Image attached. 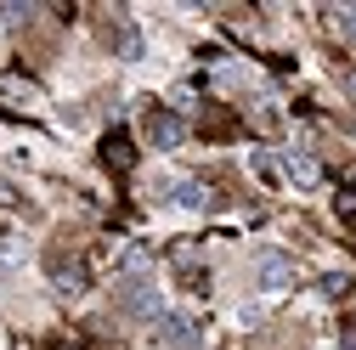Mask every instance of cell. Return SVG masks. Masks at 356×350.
Here are the masks:
<instances>
[{
	"label": "cell",
	"instance_id": "obj_1",
	"mask_svg": "<svg viewBox=\"0 0 356 350\" xmlns=\"http://www.w3.org/2000/svg\"><path fill=\"white\" fill-rule=\"evenodd\" d=\"M113 305H119L124 317H142V322H159V317H164L159 283H153V277H124V283L113 288Z\"/></svg>",
	"mask_w": 356,
	"mask_h": 350
},
{
	"label": "cell",
	"instance_id": "obj_14",
	"mask_svg": "<svg viewBox=\"0 0 356 350\" xmlns=\"http://www.w3.org/2000/svg\"><path fill=\"white\" fill-rule=\"evenodd\" d=\"M339 215H356V192H345V198H339Z\"/></svg>",
	"mask_w": 356,
	"mask_h": 350
},
{
	"label": "cell",
	"instance_id": "obj_9",
	"mask_svg": "<svg viewBox=\"0 0 356 350\" xmlns=\"http://www.w3.org/2000/svg\"><path fill=\"white\" fill-rule=\"evenodd\" d=\"M328 28H334L339 40H350V46H356V6H334V17H328Z\"/></svg>",
	"mask_w": 356,
	"mask_h": 350
},
{
	"label": "cell",
	"instance_id": "obj_10",
	"mask_svg": "<svg viewBox=\"0 0 356 350\" xmlns=\"http://www.w3.org/2000/svg\"><path fill=\"white\" fill-rule=\"evenodd\" d=\"M345 288H350V277H345V272H328V277H323V294H328V299H339Z\"/></svg>",
	"mask_w": 356,
	"mask_h": 350
},
{
	"label": "cell",
	"instance_id": "obj_12",
	"mask_svg": "<svg viewBox=\"0 0 356 350\" xmlns=\"http://www.w3.org/2000/svg\"><path fill=\"white\" fill-rule=\"evenodd\" d=\"M204 124H209V130H215V136H227V130H232V113H220V108H215V113H209V119H204Z\"/></svg>",
	"mask_w": 356,
	"mask_h": 350
},
{
	"label": "cell",
	"instance_id": "obj_13",
	"mask_svg": "<svg viewBox=\"0 0 356 350\" xmlns=\"http://www.w3.org/2000/svg\"><path fill=\"white\" fill-rule=\"evenodd\" d=\"M339 350H356V328H339Z\"/></svg>",
	"mask_w": 356,
	"mask_h": 350
},
{
	"label": "cell",
	"instance_id": "obj_7",
	"mask_svg": "<svg viewBox=\"0 0 356 350\" xmlns=\"http://www.w3.org/2000/svg\"><path fill=\"white\" fill-rule=\"evenodd\" d=\"M283 175H289L294 187H317V181H323V164L311 158V153H289V158H283Z\"/></svg>",
	"mask_w": 356,
	"mask_h": 350
},
{
	"label": "cell",
	"instance_id": "obj_3",
	"mask_svg": "<svg viewBox=\"0 0 356 350\" xmlns=\"http://www.w3.org/2000/svg\"><path fill=\"white\" fill-rule=\"evenodd\" d=\"M249 266H254V283H260L266 294H277V288H289V283H294V260H289V254H277V249H260Z\"/></svg>",
	"mask_w": 356,
	"mask_h": 350
},
{
	"label": "cell",
	"instance_id": "obj_4",
	"mask_svg": "<svg viewBox=\"0 0 356 350\" xmlns=\"http://www.w3.org/2000/svg\"><path fill=\"white\" fill-rule=\"evenodd\" d=\"M147 142H153L159 153L181 147V142H187V119H181V113H170V108H153V113H147Z\"/></svg>",
	"mask_w": 356,
	"mask_h": 350
},
{
	"label": "cell",
	"instance_id": "obj_11",
	"mask_svg": "<svg viewBox=\"0 0 356 350\" xmlns=\"http://www.w3.org/2000/svg\"><path fill=\"white\" fill-rule=\"evenodd\" d=\"M40 6H0V23H29Z\"/></svg>",
	"mask_w": 356,
	"mask_h": 350
},
{
	"label": "cell",
	"instance_id": "obj_8",
	"mask_svg": "<svg viewBox=\"0 0 356 350\" xmlns=\"http://www.w3.org/2000/svg\"><path fill=\"white\" fill-rule=\"evenodd\" d=\"M175 198H181L187 209H209V203H215V192H209L204 181H181V187H175Z\"/></svg>",
	"mask_w": 356,
	"mask_h": 350
},
{
	"label": "cell",
	"instance_id": "obj_6",
	"mask_svg": "<svg viewBox=\"0 0 356 350\" xmlns=\"http://www.w3.org/2000/svg\"><path fill=\"white\" fill-rule=\"evenodd\" d=\"M102 164H108L113 175H124L130 164H136V147H130L124 130H108V136H102Z\"/></svg>",
	"mask_w": 356,
	"mask_h": 350
},
{
	"label": "cell",
	"instance_id": "obj_2",
	"mask_svg": "<svg viewBox=\"0 0 356 350\" xmlns=\"http://www.w3.org/2000/svg\"><path fill=\"white\" fill-rule=\"evenodd\" d=\"M159 344H170V350H198V344H204L198 317H187V311H164V317H159Z\"/></svg>",
	"mask_w": 356,
	"mask_h": 350
},
{
	"label": "cell",
	"instance_id": "obj_5",
	"mask_svg": "<svg viewBox=\"0 0 356 350\" xmlns=\"http://www.w3.org/2000/svg\"><path fill=\"white\" fill-rule=\"evenodd\" d=\"M46 266H51L57 294H85V266H79V260H68L63 249H51V254H46Z\"/></svg>",
	"mask_w": 356,
	"mask_h": 350
}]
</instances>
